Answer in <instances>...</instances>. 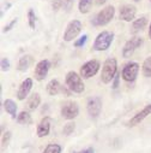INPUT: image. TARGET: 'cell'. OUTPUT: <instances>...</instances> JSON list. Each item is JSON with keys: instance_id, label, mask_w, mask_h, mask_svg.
Returning <instances> with one entry per match:
<instances>
[{"instance_id": "1", "label": "cell", "mask_w": 151, "mask_h": 153, "mask_svg": "<svg viewBox=\"0 0 151 153\" xmlns=\"http://www.w3.org/2000/svg\"><path fill=\"white\" fill-rule=\"evenodd\" d=\"M118 74V62L115 58H107L102 66L101 80L104 85L113 82L115 75Z\"/></svg>"}, {"instance_id": "2", "label": "cell", "mask_w": 151, "mask_h": 153, "mask_svg": "<svg viewBox=\"0 0 151 153\" xmlns=\"http://www.w3.org/2000/svg\"><path fill=\"white\" fill-rule=\"evenodd\" d=\"M65 82H66V87L76 94H82L85 91V86L83 83L82 76L79 74H77L76 71H68L66 74L65 77Z\"/></svg>"}, {"instance_id": "3", "label": "cell", "mask_w": 151, "mask_h": 153, "mask_svg": "<svg viewBox=\"0 0 151 153\" xmlns=\"http://www.w3.org/2000/svg\"><path fill=\"white\" fill-rule=\"evenodd\" d=\"M113 40H114V34L108 31V30H103V31H101L97 35V37L95 39V42L92 45V48L95 51H97V52L107 51L110 47Z\"/></svg>"}, {"instance_id": "4", "label": "cell", "mask_w": 151, "mask_h": 153, "mask_svg": "<svg viewBox=\"0 0 151 153\" xmlns=\"http://www.w3.org/2000/svg\"><path fill=\"white\" fill-rule=\"evenodd\" d=\"M114 15H115V7L113 5H108L104 9H102L91 22L96 27H103L111 22V19L114 18Z\"/></svg>"}, {"instance_id": "5", "label": "cell", "mask_w": 151, "mask_h": 153, "mask_svg": "<svg viewBox=\"0 0 151 153\" xmlns=\"http://www.w3.org/2000/svg\"><path fill=\"white\" fill-rule=\"evenodd\" d=\"M82 31V23L81 21L78 19H73L71 21L67 27H66V30L64 33V40L66 42H70V41H73L76 37H77Z\"/></svg>"}, {"instance_id": "6", "label": "cell", "mask_w": 151, "mask_h": 153, "mask_svg": "<svg viewBox=\"0 0 151 153\" xmlns=\"http://www.w3.org/2000/svg\"><path fill=\"white\" fill-rule=\"evenodd\" d=\"M100 62L96 60V59H92V60H89L86 63H84L82 66H81V71H79V75L82 76V79H90L92 76H95L98 70H100Z\"/></svg>"}, {"instance_id": "7", "label": "cell", "mask_w": 151, "mask_h": 153, "mask_svg": "<svg viewBox=\"0 0 151 153\" xmlns=\"http://www.w3.org/2000/svg\"><path fill=\"white\" fill-rule=\"evenodd\" d=\"M79 114V107L76 101H65L61 106V116L65 120H74Z\"/></svg>"}, {"instance_id": "8", "label": "cell", "mask_w": 151, "mask_h": 153, "mask_svg": "<svg viewBox=\"0 0 151 153\" xmlns=\"http://www.w3.org/2000/svg\"><path fill=\"white\" fill-rule=\"evenodd\" d=\"M138 72H139V64L137 62H131L124 66L121 71V77L126 82H133L137 79Z\"/></svg>"}, {"instance_id": "9", "label": "cell", "mask_w": 151, "mask_h": 153, "mask_svg": "<svg viewBox=\"0 0 151 153\" xmlns=\"http://www.w3.org/2000/svg\"><path fill=\"white\" fill-rule=\"evenodd\" d=\"M143 45V39L139 36H133L122 47V57L124 58H130L136 50H138Z\"/></svg>"}, {"instance_id": "10", "label": "cell", "mask_w": 151, "mask_h": 153, "mask_svg": "<svg viewBox=\"0 0 151 153\" xmlns=\"http://www.w3.org/2000/svg\"><path fill=\"white\" fill-rule=\"evenodd\" d=\"M86 110H88L89 116L92 120L97 118L101 114V111H102V99L100 97L90 98L88 100V104H86Z\"/></svg>"}, {"instance_id": "11", "label": "cell", "mask_w": 151, "mask_h": 153, "mask_svg": "<svg viewBox=\"0 0 151 153\" xmlns=\"http://www.w3.org/2000/svg\"><path fill=\"white\" fill-rule=\"evenodd\" d=\"M49 69H51V62L48 59L40 60L35 66V72H34L35 74V79L37 81H43L47 77Z\"/></svg>"}, {"instance_id": "12", "label": "cell", "mask_w": 151, "mask_h": 153, "mask_svg": "<svg viewBox=\"0 0 151 153\" xmlns=\"http://www.w3.org/2000/svg\"><path fill=\"white\" fill-rule=\"evenodd\" d=\"M136 13H137L136 6L126 4V5H122L119 10V18L124 22H131V21L134 19Z\"/></svg>"}, {"instance_id": "13", "label": "cell", "mask_w": 151, "mask_h": 153, "mask_svg": "<svg viewBox=\"0 0 151 153\" xmlns=\"http://www.w3.org/2000/svg\"><path fill=\"white\" fill-rule=\"evenodd\" d=\"M149 114H151V104L145 105L139 112H137L134 116L128 121V127H134L137 124H139L140 122H143Z\"/></svg>"}, {"instance_id": "14", "label": "cell", "mask_w": 151, "mask_h": 153, "mask_svg": "<svg viewBox=\"0 0 151 153\" xmlns=\"http://www.w3.org/2000/svg\"><path fill=\"white\" fill-rule=\"evenodd\" d=\"M51 124H52V118L49 116H46L41 120L40 124L37 126V136L39 137H45L49 134L51 131Z\"/></svg>"}, {"instance_id": "15", "label": "cell", "mask_w": 151, "mask_h": 153, "mask_svg": "<svg viewBox=\"0 0 151 153\" xmlns=\"http://www.w3.org/2000/svg\"><path fill=\"white\" fill-rule=\"evenodd\" d=\"M31 88H32V80L28 77V79H25L21 83V86H19V88L17 91V98H18V100H24L29 95Z\"/></svg>"}, {"instance_id": "16", "label": "cell", "mask_w": 151, "mask_h": 153, "mask_svg": "<svg viewBox=\"0 0 151 153\" xmlns=\"http://www.w3.org/2000/svg\"><path fill=\"white\" fill-rule=\"evenodd\" d=\"M62 87H64V86H61L58 80L53 79V80H51V81L47 83V86H46V92L48 93V95L54 97V95H58L59 93L62 92Z\"/></svg>"}, {"instance_id": "17", "label": "cell", "mask_w": 151, "mask_h": 153, "mask_svg": "<svg viewBox=\"0 0 151 153\" xmlns=\"http://www.w3.org/2000/svg\"><path fill=\"white\" fill-rule=\"evenodd\" d=\"M34 63V58L30 56V54H25V56H22L18 60V65H17V70L18 71H22V72H25L30 66L31 64Z\"/></svg>"}, {"instance_id": "18", "label": "cell", "mask_w": 151, "mask_h": 153, "mask_svg": "<svg viewBox=\"0 0 151 153\" xmlns=\"http://www.w3.org/2000/svg\"><path fill=\"white\" fill-rule=\"evenodd\" d=\"M146 25H147V19H146V17H140V18L133 21L130 31H131V34H138V33H140L141 30H144V29L146 28Z\"/></svg>"}, {"instance_id": "19", "label": "cell", "mask_w": 151, "mask_h": 153, "mask_svg": "<svg viewBox=\"0 0 151 153\" xmlns=\"http://www.w3.org/2000/svg\"><path fill=\"white\" fill-rule=\"evenodd\" d=\"M4 108L11 116V118L17 120V116H18V114H17V104L12 99H6L4 101Z\"/></svg>"}, {"instance_id": "20", "label": "cell", "mask_w": 151, "mask_h": 153, "mask_svg": "<svg viewBox=\"0 0 151 153\" xmlns=\"http://www.w3.org/2000/svg\"><path fill=\"white\" fill-rule=\"evenodd\" d=\"M41 104V97L39 93H32L29 98H28V101H26V106L29 110H35L39 107V105Z\"/></svg>"}, {"instance_id": "21", "label": "cell", "mask_w": 151, "mask_h": 153, "mask_svg": "<svg viewBox=\"0 0 151 153\" xmlns=\"http://www.w3.org/2000/svg\"><path fill=\"white\" fill-rule=\"evenodd\" d=\"M17 123L18 124H31L32 123V118L30 116V113L28 111L19 112L18 116H17Z\"/></svg>"}, {"instance_id": "22", "label": "cell", "mask_w": 151, "mask_h": 153, "mask_svg": "<svg viewBox=\"0 0 151 153\" xmlns=\"http://www.w3.org/2000/svg\"><path fill=\"white\" fill-rule=\"evenodd\" d=\"M92 6V0H79L78 3V11L83 15L88 13L91 10Z\"/></svg>"}, {"instance_id": "23", "label": "cell", "mask_w": 151, "mask_h": 153, "mask_svg": "<svg viewBox=\"0 0 151 153\" xmlns=\"http://www.w3.org/2000/svg\"><path fill=\"white\" fill-rule=\"evenodd\" d=\"M141 72H143V76L145 77H151V57H147L143 65H141Z\"/></svg>"}, {"instance_id": "24", "label": "cell", "mask_w": 151, "mask_h": 153, "mask_svg": "<svg viewBox=\"0 0 151 153\" xmlns=\"http://www.w3.org/2000/svg\"><path fill=\"white\" fill-rule=\"evenodd\" d=\"M43 153H61V146L58 143H49L46 146Z\"/></svg>"}, {"instance_id": "25", "label": "cell", "mask_w": 151, "mask_h": 153, "mask_svg": "<svg viewBox=\"0 0 151 153\" xmlns=\"http://www.w3.org/2000/svg\"><path fill=\"white\" fill-rule=\"evenodd\" d=\"M28 22H29V27L31 29H35V25H36V15L32 9H29L28 11Z\"/></svg>"}, {"instance_id": "26", "label": "cell", "mask_w": 151, "mask_h": 153, "mask_svg": "<svg viewBox=\"0 0 151 153\" xmlns=\"http://www.w3.org/2000/svg\"><path fill=\"white\" fill-rule=\"evenodd\" d=\"M74 129H76V123H74V122H68V123H66V124L64 126L62 133H64L65 135H71V134L74 131Z\"/></svg>"}, {"instance_id": "27", "label": "cell", "mask_w": 151, "mask_h": 153, "mask_svg": "<svg viewBox=\"0 0 151 153\" xmlns=\"http://www.w3.org/2000/svg\"><path fill=\"white\" fill-rule=\"evenodd\" d=\"M10 140H11V131H5L3 134V137H1V148L3 149H5L9 146Z\"/></svg>"}, {"instance_id": "28", "label": "cell", "mask_w": 151, "mask_h": 153, "mask_svg": "<svg viewBox=\"0 0 151 153\" xmlns=\"http://www.w3.org/2000/svg\"><path fill=\"white\" fill-rule=\"evenodd\" d=\"M86 41H88V35L84 34L82 37H79L78 40L74 41V47H83L86 44Z\"/></svg>"}, {"instance_id": "29", "label": "cell", "mask_w": 151, "mask_h": 153, "mask_svg": "<svg viewBox=\"0 0 151 153\" xmlns=\"http://www.w3.org/2000/svg\"><path fill=\"white\" fill-rule=\"evenodd\" d=\"M64 6V0H52V9L53 11H59Z\"/></svg>"}, {"instance_id": "30", "label": "cell", "mask_w": 151, "mask_h": 153, "mask_svg": "<svg viewBox=\"0 0 151 153\" xmlns=\"http://www.w3.org/2000/svg\"><path fill=\"white\" fill-rule=\"evenodd\" d=\"M0 65H1V70L3 71H9L10 70V66H11L10 60L7 58H3L1 62H0Z\"/></svg>"}, {"instance_id": "31", "label": "cell", "mask_w": 151, "mask_h": 153, "mask_svg": "<svg viewBox=\"0 0 151 153\" xmlns=\"http://www.w3.org/2000/svg\"><path fill=\"white\" fill-rule=\"evenodd\" d=\"M17 22H18V19H17V18L12 19V21H11V22H10L9 24H6V25L4 27L3 31H4V33H7V31H10V30H11V29H12V28H13V27L16 25V23H17Z\"/></svg>"}, {"instance_id": "32", "label": "cell", "mask_w": 151, "mask_h": 153, "mask_svg": "<svg viewBox=\"0 0 151 153\" xmlns=\"http://www.w3.org/2000/svg\"><path fill=\"white\" fill-rule=\"evenodd\" d=\"M73 4H74V0H64V7L67 12L71 11V9L73 7Z\"/></svg>"}, {"instance_id": "33", "label": "cell", "mask_w": 151, "mask_h": 153, "mask_svg": "<svg viewBox=\"0 0 151 153\" xmlns=\"http://www.w3.org/2000/svg\"><path fill=\"white\" fill-rule=\"evenodd\" d=\"M120 76H121V72H118V74L115 75V77H114V80H113V82H111L113 89H117V88L119 87V81H120Z\"/></svg>"}, {"instance_id": "34", "label": "cell", "mask_w": 151, "mask_h": 153, "mask_svg": "<svg viewBox=\"0 0 151 153\" xmlns=\"http://www.w3.org/2000/svg\"><path fill=\"white\" fill-rule=\"evenodd\" d=\"M81 153H95V151H94V148H92V147H89V148L84 149V151H83V152H81Z\"/></svg>"}, {"instance_id": "35", "label": "cell", "mask_w": 151, "mask_h": 153, "mask_svg": "<svg viewBox=\"0 0 151 153\" xmlns=\"http://www.w3.org/2000/svg\"><path fill=\"white\" fill-rule=\"evenodd\" d=\"M106 3H107V0H96V5H98V6H101Z\"/></svg>"}, {"instance_id": "36", "label": "cell", "mask_w": 151, "mask_h": 153, "mask_svg": "<svg viewBox=\"0 0 151 153\" xmlns=\"http://www.w3.org/2000/svg\"><path fill=\"white\" fill-rule=\"evenodd\" d=\"M149 37H150V39H151V23H150V28H149Z\"/></svg>"}, {"instance_id": "37", "label": "cell", "mask_w": 151, "mask_h": 153, "mask_svg": "<svg viewBox=\"0 0 151 153\" xmlns=\"http://www.w3.org/2000/svg\"><path fill=\"white\" fill-rule=\"evenodd\" d=\"M133 1H134V3H139V1H140V0H133Z\"/></svg>"}, {"instance_id": "38", "label": "cell", "mask_w": 151, "mask_h": 153, "mask_svg": "<svg viewBox=\"0 0 151 153\" xmlns=\"http://www.w3.org/2000/svg\"><path fill=\"white\" fill-rule=\"evenodd\" d=\"M150 3H151V0H150Z\"/></svg>"}]
</instances>
